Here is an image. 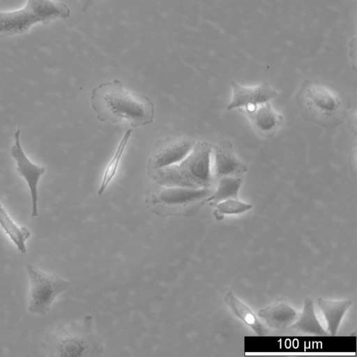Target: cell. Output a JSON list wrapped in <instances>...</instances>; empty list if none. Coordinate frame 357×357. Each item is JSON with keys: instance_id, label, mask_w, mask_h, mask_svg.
Listing matches in <instances>:
<instances>
[{"instance_id": "cell-4", "label": "cell", "mask_w": 357, "mask_h": 357, "mask_svg": "<svg viewBox=\"0 0 357 357\" xmlns=\"http://www.w3.org/2000/svg\"><path fill=\"white\" fill-rule=\"evenodd\" d=\"M42 347L51 356H98L103 352L90 315L52 330L44 337Z\"/></svg>"}, {"instance_id": "cell-18", "label": "cell", "mask_w": 357, "mask_h": 357, "mask_svg": "<svg viewBox=\"0 0 357 357\" xmlns=\"http://www.w3.org/2000/svg\"><path fill=\"white\" fill-rule=\"evenodd\" d=\"M243 176H224L218 178V186L207 199L211 206L228 199H239L238 192Z\"/></svg>"}, {"instance_id": "cell-17", "label": "cell", "mask_w": 357, "mask_h": 357, "mask_svg": "<svg viewBox=\"0 0 357 357\" xmlns=\"http://www.w3.org/2000/svg\"><path fill=\"white\" fill-rule=\"evenodd\" d=\"M0 227L21 253L26 252V241L31 236L30 231L17 225L0 202Z\"/></svg>"}, {"instance_id": "cell-1", "label": "cell", "mask_w": 357, "mask_h": 357, "mask_svg": "<svg viewBox=\"0 0 357 357\" xmlns=\"http://www.w3.org/2000/svg\"><path fill=\"white\" fill-rule=\"evenodd\" d=\"M90 99L96 117L101 122H127L133 128H139L154 121V104L149 97L124 89L119 79L96 86Z\"/></svg>"}, {"instance_id": "cell-5", "label": "cell", "mask_w": 357, "mask_h": 357, "mask_svg": "<svg viewBox=\"0 0 357 357\" xmlns=\"http://www.w3.org/2000/svg\"><path fill=\"white\" fill-rule=\"evenodd\" d=\"M211 188H188L152 183L146 190L145 204L161 217L195 215L213 192Z\"/></svg>"}, {"instance_id": "cell-2", "label": "cell", "mask_w": 357, "mask_h": 357, "mask_svg": "<svg viewBox=\"0 0 357 357\" xmlns=\"http://www.w3.org/2000/svg\"><path fill=\"white\" fill-rule=\"evenodd\" d=\"M295 100L303 119L327 128L341 125L351 104V98L342 89L314 79L301 83Z\"/></svg>"}, {"instance_id": "cell-13", "label": "cell", "mask_w": 357, "mask_h": 357, "mask_svg": "<svg viewBox=\"0 0 357 357\" xmlns=\"http://www.w3.org/2000/svg\"><path fill=\"white\" fill-rule=\"evenodd\" d=\"M298 315L299 313L288 301L282 298L258 312V317L273 329L289 328Z\"/></svg>"}, {"instance_id": "cell-10", "label": "cell", "mask_w": 357, "mask_h": 357, "mask_svg": "<svg viewBox=\"0 0 357 357\" xmlns=\"http://www.w3.org/2000/svg\"><path fill=\"white\" fill-rule=\"evenodd\" d=\"M214 155L213 178L224 176H243L248 171L247 165L235 154L232 142L224 139L213 144Z\"/></svg>"}, {"instance_id": "cell-15", "label": "cell", "mask_w": 357, "mask_h": 357, "mask_svg": "<svg viewBox=\"0 0 357 357\" xmlns=\"http://www.w3.org/2000/svg\"><path fill=\"white\" fill-rule=\"evenodd\" d=\"M225 303L234 314L248 325L257 335H265L268 333L264 323L231 291L226 294Z\"/></svg>"}, {"instance_id": "cell-6", "label": "cell", "mask_w": 357, "mask_h": 357, "mask_svg": "<svg viewBox=\"0 0 357 357\" xmlns=\"http://www.w3.org/2000/svg\"><path fill=\"white\" fill-rule=\"evenodd\" d=\"M70 16L63 2L54 0H26L21 8L0 12V39L26 33L37 24H49Z\"/></svg>"}, {"instance_id": "cell-9", "label": "cell", "mask_w": 357, "mask_h": 357, "mask_svg": "<svg viewBox=\"0 0 357 357\" xmlns=\"http://www.w3.org/2000/svg\"><path fill=\"white\" fill-rule=\"evenodd\" d=\"M21 130L19 126L14 134L15 142L10 149V155L15 160L17 171L24 178L30 190L31 200V218L37 217L38 185L45 167L32 162L24 153L20 142Z\"/></svg>"}, {"instance_id": "cell-14", "label": "cell", "mask_w": 357, "mask_h": 357, "mask_svg": "<svg viewBox=\"0 0 357 357\" xmlns=\"http://www.w3.org/2000/svg\"><path fill=\"white\" fill-rule=\"evenodd\" d=\"M317 303L325 318L328 333L335 335L343 317L352 304V300H330L319 297Z\"/></svg>"}, {"instance_id": "cell-11", "label": "cell", "mask_w": 357, "mask_h": 357, "mask_svg": "<svg viewBox=\"0 0 357 357\" xmlns=\"http://www.w3.org/2000/svg\"><path fill=\"white\" fill-rule=\"evenodd\" d=\"M231 86L232 97L227 105V110L255 107L268 102L278 96L277 91L267 82L249 87L232 81Z\"/></svg>"}, {"instance_id": "cell-21", "label": "cell", "mask_w": 357, "mask_h": 357, "mask_svg": "<svg viewBox=\"0 0 357 357\" xmlns=\"http://www.w3.org/2000/svg\"><path fill=\"white\" fill-rule=\"evenodd\" d=\"M100 0H81L82 8L81 10L83 13H86L93 6L97 3Z\"/></svg>"}, {"instance_id": "cell-7", "label": "cell", "mask_w": 357, "mask_h": 357, "mask_svg": "<svg viewBox=\"0 0 357 357\" xmlns=\"http://www.w3.org/2000/svg\"><path fill=\"white\" fill-rule=\"evenodd\" d=\"M29 278L28 311L33 314H46L57 296L69 282L54 273H49L31 265H26Z\"/></svg>"}, {"instance_id": "cell-3", "label": "cell", "mask_w": 357, "mask_h": 357, "mask_svg": "<svg viewBox=\"0 0 357 357\" xmlns=\"http://www.w3.org/2000/svg\"><path fill=\"white\" fill-rule=\"evenodd\" d=\"M213 144L196 142L189 154L180 162L160 169L151 177L155 183L188 188H211L213 182L211 158Z\"/></svg>"}, {"instance_id": "cell-8", "label": "cell", "mask_w": 357, "mask_h": 357, "mask_svg": "<svg viewBox=\"0 0 357 357\" xmlns=\"http://www.w3.org/2000/svg\"><path fill=\"white\" fill-rule=\"evenodd\" d=\"M196 141L188 137H169L158 139L151 150L147 162V174L174 165L185 158Z\"/></svg>"}, {"instance_id": "cell-20", "label": "cell", "mask_w": 357, "mask_h": 357, "mask_svg": "<svg viewBox=\"0 0 357 357\" xmlns=\"http://www.w3.org/2000/svg\"><path fill=\"white\" fill-rule=\"evenodd\" d=\"M213 215L217 220H221L225 215H237L245 213L252 208V205L239 199H228L215 204Z\"/></svg>"}, {"instance_id": "cell-16", "label": "cell", "mask_w": 357, "mask_h": 357, "mask_svg": "<svg viewBox=\"0 0 357 357\" xmlns=\"http://www.w3.org/2000/svg\"><path fill=\"white\" fill-rule=\"evenodd\" d=\"M289 328L313 335L324 336L329 334L319 321L316 316L314 302L310 298H305L301 313Z\"/></svg>"}, {"instance_id": "cell-12", "label": "cell", "mask_w": 357, "mask_h": 357, "mask_svg": "<svg viewBox=\"0 0 357 357\" xmlns=\"http://www.w3.org/2000/svg\"><path fill=\"white\" fill-rule=\"evenodd\" d=\"M250 121L256 133L261 137H273L284 123L283 116L265 102L255 107L240 109Z\"/></svg>"}, {"instance_id": "cell-19", "label": "cell", "mask_w": 357, "mask_h": 357, "mask_svg": "<svg viewBox=\"0 0 357 357\" xmlns=\"http://www.w3.org/2000/svg\"><path fill=\"white\" fill-rule=\"evenodd\" d=\"M132 134V130L128 129L123 135V137L121 138V141L119 142V144H118V146L116 149V151L108 163L103 176L102 178L99 187V189L98 190V195L100 196L106 190L107 185L110 183L111 181L113 179V178L115 176L116 172L118 170L119 163L121 161V159L123 155V153L126 150V146L128 143V140L131 136Z\"/></svg>"}]
</instances>
